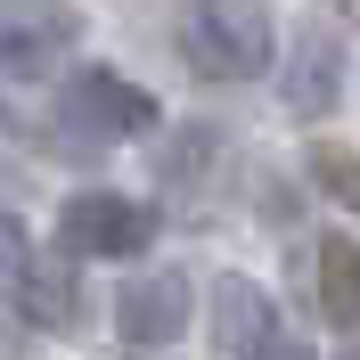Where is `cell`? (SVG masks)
<instances>
[{"instance_id": "cell-1", "label": "cell", "mask_w": 360, "mask_h": 360, "mask_svg": "<svg viewBox=\"0 0 360 360\" xmlns=\"http://www.w3.org/2000/svg\"><path fill=\"white\" fill-rule=\"evenodd\" d=\"M58 139L66 148H123V139H139V131H156V98L139 82H123V74H107V66H90V74H74L66 90H58Z\"/></svg>"}, {"instance_id": "cell-2", "label": "cell", "mask_w": 360, "mask_h": 360, "mask_svg": "<svg viewBox=\"0 0 360 360\" xmlns=\"http://www.w3.org/2000/svg\"><path fill=\"white\" fill-rule=\"evenodd\" d=\"M180 58H188L197 82H254V74L278 58V49H270V17L262 8H238V0L188 8V17H180Z\"/></svg>"}, {"instance_id": "cell-3", "label": "cell", "mask_w": 360, "mask_h": 360, "mask_svg": "<svg viewBox=\"0 0 360 360\" xmlns=\"http://www.w3.org/2000/svg\"><path fill=\"white\" fill-rule=\"evenodd\" d=\"M148 238H156V213L139 197H123V188H82V197L58 213V254H82V262H131V254H148Z\"/></svg>"}, {"instance_id": "cell-4", "label": "cell", "mask_w": 360, "mask_h": 360, "mask_svg": "<svg viewBox=\"0 0 360 360\" xmlns=\"http://www.w3.org/2000/svg\"><path fill=\"white\" fill-rule=\"evenodd\" d=\"M74 41H82V17L74 8H0V74L8 82H41V74H58V58H74Z\"/></svg>"}, {"instance_id": "cell-5", "label": "cell", "mask_w": 360, "mask_h": 360, "mask_svg": "<svg viewBox=\"0 0 360 360\" xmlns=\"http://www.w3.org/2000/svg\"><path fill=\"white\" fill-rule=\"evenodd\" d=\"M188 319H197V287H188L180 270H148V278H123V295H115V328H123V344H139V352L172 344Z\"/></svg>"}, {"instance_id": "cell-6", "label": "cell", "mask_w": 360, "mask_h": 360, "mask_svg": "<svg viewBox=\"0 0 360 360\" xmlns=\"http://www.w3.org/2000/svg\"><path fill=\"white\" fill-rule=\"evenodd\" d=\"M278 98H287V115H303V123H319V115L344 98V49L328 25H303L295 33V49L278 58Z\"/></svg>"}, {"instance_id": "cell-7", "label": "cell", "mask_w": 360, "mask_h": 360, "mask_svg": "<svg viewBox=\"0 0 360 360\" xmlns=\"http://www.w3.org/2000/svg\"><path fill=\"white\" fill-rule=\"evenodd\" d=\"M262 336H278V303H270L254 278H213V344L254 352Z\"/></svg>"}, {"instance_id": "cell-8", "label": "cell", "mask_w": 360, "mask_h": 360, "mask_svg": "<svg viewBox=\"0 0 360 360\" xmlns=\"http://www.w3.org/2000/svg\"><path fill=\"white\" fill-rule=\"evenodd\" d=\"M17 311L33 319V328H74V319H82V295H74V262L66 254H33V270H25V287H17Z\"/></svg>"}, {"instance_id": "cell-9", "label": "cell", "mask_w": 360, "mask_h": 360, "mask_svg": "<svg viewBox=\"0 0 360 360\" xmlns=\"http://www.w3.org/2000/svg\"><path fill=\"white\" fill-rule=\"evenodd\" d=\"M319 311L336 319V328H360V246L352 238L319 246Z\"/></svg>"}, {"instance_id": "cell-10", "label": "cell", "mask_w": 360, "mask_h": 360, "mask_svg": "<svg viewBox=\"0 0 360 360\" xmlns=\"http://www.w3.org/2000/svg\"><path fill=\"white\" fill-rule=\"evenodd\" d=\"M213 156H221V131H213V123H188V131H172V148H164V180L188 188L197 164H213Z\"/></svg>"}, {"instance_id": "cell-11", "label": "cell", "mask_w": 360, "mask_h": 360, "mask_svg": "<svg viewBox=\"0 0 360 360\" xmlns=\"http://www.w3.org/2000/svg\"><path fill=\"white\" fill-rule=\"evenodd\" d=\"M311 180L328 188V197L360 205V156H352V148H311Z\"/></svg>"}, {"instance_id": "cell-12", "label": "cell", "mask_w": 360, "mask_h": 360, "mask_svg": "<svg viewBox=\"0 0 360 360\" xmlns=\"http://www.w3.org/2000/svg\"><path fill=\"white\" fill-rule=\"evenodd\" d=\"M25 270H33V238H25V221H8V213H0V295H8V303H17Z\"/></svg>"}, {"instance_id": "cell-13", "label": "cell", "mask_w": 360, "mask_h": 360, "mask_svg": "<svg viewBox=\"0 0 360 360\" xmlns=\"http://www.w3.org/2000/svg\"><path fill=\"white\" fill-rule=\"evenodd\" d=\"M246 360H311V344H303V336H287V328H278V336H262V344H254Z\"/></svg>"}]
</instances>
